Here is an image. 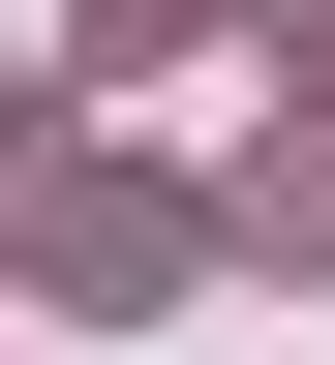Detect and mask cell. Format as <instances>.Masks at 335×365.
<instances>
[{
	"instance_id": "cell-1",
	"label": "cell",
	"mask_w": 335,
	"mask_h": 365,
	"mask_svg": "<svg viewBox=\"0 0 335 365\" xmlns=\"http://www.w3.org/2000/svg\"><path fill=\"white\" fill-rule=\"evenodd\" d=\"M0 274H91V304H153V274H183V213L91 153L61 91H0Z\"/></svg>"
},
{
	"instance_id": "cell-2",
	"label": "cell",
	"mask_w": 335,
	"mask_h": 365,
	"mask_svg": "<svg viewBox=\"0 0 335 365\" xmlns=\"http://www.w3.org/2000/svg\"><path fill=\"white\" fill-rule=\"evenodd\" d=\"M244 244H274V274H335V122H274V153H244Z\"/></svg>"
},
{
	"instance_id": "cell-3",
	"label": "cell",
	"mask_w": 335,
	"mask_h": 365,
	"mask_svg": "<svg viewBox=\"0 0 335 365\" xmlns=\"http://www.w3.org/2000/svg\"><path fill=\"white\" fill-rule=\"evenodd\" d=\"M91 31H122V61H153V31H214V0H91Z\"/></svg>"
}]
</instances>
